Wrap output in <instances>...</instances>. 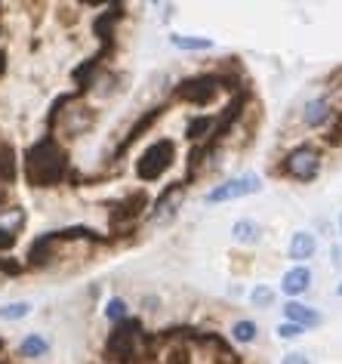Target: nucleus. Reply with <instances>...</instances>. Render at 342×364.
Here are the masks:
<instances>
[{"label":"nucleus","instance_id":"nucleus-16","mask_svg":"<svg viewBox=\"0 0 342 364\" xmlns=\"http://www.w3.org/2000/svg\"><path fill=\"white\" fill-rule=\"evenodd\" d=\"M231 340L241 346H253L259 340V324L253 318H238V321L231 324Z\"/></svg>","mask_w":342,"mask_h":364},{"label":"nucleus","instance_id":"nucleus-7","mask_svg":"<svg viewBox=\"0 0 342 364\" xmlns=\"http://www.w3.org/2000/svg\"><path fill=\"white\" fill-rule=\"evenodd\" d=\"M142 210H148V192L145 188L127 195L118 207H114L111 210V229H130V225L142 216Z\"/></svg>","mask_w":342,"mask_h":364},{"label":"nucleus","instance_id":"nucleus-21","mask_svg":"<svg viewBox=\"0 0 342 364\" xmlns=\"http://www.w3.org/2000/svg\"><path fill=\"white\" fill-rule=\"evenodd\" d=\"M277 340H299V336L305 333L302 331V327L299 324H290V321H281V324H277Z\"/></svg>","mask_w":342,"mask_h":364},{"label":"nucleus","instance_id":"nucleus-20","mask_svg":"<svg viewBox=\"0 0 342 364\" xmlns=\"http://www.w3.org/2000/svg\"><path fill=\"white\" fill-rule=\"evenodd\" d=\"M277 299V290L268 287V284H256L253 290H250V303H253L256 309H272Z\"/></svg>","mask_w":342,"mask_h":364},{"label":"nucleus","instance_id":"nucleus-15","mask_svg":"<svg viewBox=\"0 0 342 364\" xmlns=\"http://www.w3.org/2000/svg\"><path fill=\"white\" fill-rule=\"evenodd\" d=\"M19 164H16V149L10 142H0V186H13Z\"/></svg>","mask_w":342,"mask_h":364},{"label":"nucleus","instance_id":"nucleus-6","mask_svg":"<svg viewBox=\"0 0 342 364\" xmlns=\"http://www.w3.org/2000/svg\"><path fill=\"white\" fill-rule=\"evenodd\" d=\"M263 192V176L259 173H241V176H231L213 186L210 192L204 195L206 204H225V201H241V198H250V195H259Z\"/></svg>","mask_w":342,"mask_h":364},{"label":"nucleus","instance_id":"nucleus-26","mask_svg":"<svg viewBox=\"0 0 342 364\" xmlns=\"http://www.w3.org/2000/svg\"><path fill=\"white\" fill-rule=\"evenodd\" d=\"M339 235H342V213H339Z\"/></svg>","mask_w":342,"mask_h":364},{"label":"nucleus","instance_id":"nucleus-24","mask_svg":"<svg viewBox=\"0 0 342 364\" xmlns=\"http://www.w3.org/2000/svg\"><path fill=\"white\" fill-rule=\"evenodd\" d=\"M333 262H336V266H342V247H339V244H333Z\"/></svg>","mask_w":342,"mask_h":364},{"label":"nucleus","instance_id":"nucleus-3","mask_svg":"<svg viewBox=\"0 0 342 364\" xmlns=\"http://www.w3.org/2000/svg\"><path fill=\"white\" fill-rule=\"evenodd\" d=\"M173 161H176V142L167 139V136H164V139H155L145 151L139 154L136 176L142 182H158L170 167H173Z\"/></svg>","mask_w":342,"mask_h":364},{"label":"nucleus","instance_id":"nucleus-23","mask_svg":"<svg viewBox=\"0 0 342 364\" xmlns=\"http://www.w3.org/2000/svg\"><path fill=\"white\" fill-rule=\"evenodd\" d=\"M142 309H145V312H158V309H160V299H158V296H142Z\"/></svg>","mask_w":342,"mask_h":364},{"label":"nucleus","instance_id":"nucleus-18","mask_svg":"<svg viewBox=\"0 0 342 364\" xmlns=\"http://www.w3.org/2000/svg\"><path fill=\"white\" fill-rule=\"evenodd\" d=\"M31 303L28 299H16V303H4L0 306V321H22V318L31 315Z\"/></svg>","mask_w":342,"mask_h":364},{"label":"nucleus","instance_id":"nucleus-4","mask_svg":"<svg viewBox=\"0 0 342 364\" xmlns=\"http://www.w3.org/2000/svg\"><path fill=\"white\" fill-rule=\"evenodd\" d=\"M139 340H142V324L136 318H127L123 324H114V331L108 333V343H105V358L114 364L133 361L139 352Z\"/></svg>","mask_w":342,"mask_h":364},{"label":"nucleus","instance_id":"nucleus-5","mask_svg":"<svg viewBox=\"0 0 342 364\" xmlns=\"http://www.w3.org/2000/svg\"><path fill=\"white\" fill-rule=\"evenodd\" d=\"M225 87V77L219 71H204V75H194V77H185L182 84L176 87V99H182L188 105H210L216 96L222 93Z\"/></svg>","mask_w":342,"mask_h":364},{"label":"nucleus","instance_id":"nucleus-22","mask_svg":"<svg viewBox=\"0 0 342 364\" xmlns=\"http://www.w3.org/2000/svg\"><path fill=\"white\" fill-rule=\"evenodd\" d=\"M281 364H311V361H309V355L305 352H287L281 358Z\"/></svg>","mask_w":342,"mask_h":364},{"label":"nucleus","instance_id":"nucleus-12","mask_svg":"<svg viewBox=\"0 0 342 364\" xmlns=\"http://www.w3.org/2000/svg\"><path fill=\"white\" fill-rule=\"evenodd\" d=\"M314 253H318V238H314L311 232H293L290 235V244H287V257H290L296 266H305V259H311Z\"/></svg>","mask_w":342,"mask_h":364},{"label":"nucleus","instance_id":"nucleus-19","mask_svg":"<svg viewBox=\"0 0 342 364\" xmlns=\"http://www.w3.org/2000/svg\"><path fill=\"white\" fill-rule=\"evenodd\" d=\"M105 318L111 324H123V321H127V318H130L127 299H123V296H111V299H108V303H105Z\"/></svg>","mask_w":342,"mask_h":364},{"label":"nucleus","instance_id":"nucleus-9","mask_svg":"<svg viewBox=\"0 0 342 364\" xmlns=\"http://www.w3.org/2000/svg\"><path fill=\"white\" fill-rule=\"evenodd\" d=\"M182 198H185V182H173V186H167L164 192H160L158 201L151 204V220H155V223L170 220V216H173V213L179 210Z\"/></svg>","mask_w":342,"mask_h":364},{"label":"nucleus","instance_id":"nucleus-14","mask_svg":"<svg viewBox=\"0 0 342 364\" xmlns=\"http://www.w3.org/2000/svg\"><path fill=\"white\" fill-rule=\"evenodd\" d=\"M170 47H176L182 53H206V50H213L216 43L210 38H201V34H179V31H173L170 34Z\"/></svg>","mask_w":342,"mask_h":364},{"label":"nucleus","instance_id":"nucleus-17","mask_svg":"<svg viewBox=\"0 0 342 364\" xmlns=\"http://www.w3.org/2000/svg\"><path fill=\"white\" fill-rule=\"evenodd\" d=\"M47 352H50V340L43 333H28L19 343V355H22V358H43Z\"/></svg>","mask_w":342,"mask_h":364},{"label":"nucleus","instance_id":"nucleus-13","mask_svg":"<svg viewBox=\"0 0 342 364\" xmlns=\"http://www.w3.org/2000/svg\"><path fill=\"white\" fill-rule=\"evenodd\" d=\"M263 235H265V229L256 220H250V216H244V220H235V225H231V241L244 244V247H256V244L263 241Z\"/></svg>","mask_w":342,"mask_h":364},{"label":"nucleus","instance_id":"nucleus-2","mask_svg":"<svg viewBox=\"0 0 342 364\" xmlns=\"http://www.w3.org/2000/svg\"><path fill=\"white\" fill-rule=\"evenodd\" d=\"M321 170H324V151H321V145H314V142L293 145V149L281 158V164H277V173L287 179H293V182H299V186L314 182L321 176Z\"/></svg>","mask_w":342,"mask_h":364},{"label":"nucleus","instance_id":"nucleus-11","mask_svg":"<svg viewBox=\"0 0 342 364\" xmlns=\"http://www.w3.org/2000/svg\"><path fill=\"white\" fill-rule=\"evenodd\" d=\"M284 321L299 324L302 331H309V327H318L324 321V315L318 312V309L299 303V299H287V303H284Z\"/></svg>","mask_w":342,"mask_h":364},{"label":"nucleus","instance_id":"nucleus-1","mask_svg":"<svg viewBox=\"0 0 342 364\" xmlns=\"http://www.w3.org/2000/svg\"><path fill=\"white\" fill-rule=\"evenodd\" d=\"M71 173V161L65 145H59V139L53 133L40 136L38 142L25 151V179L34 188H53L59 182H65Z\"/></svg>","mask_w":342,"mask_h":364},{"label":"nucleus","instance_id":"nucleus-25","mask_svg":"<svg viewBox=\"0 0 342 364\" xmlns=\"http://www.w3.org/2000/svg\"><path fill=\"white\" fill-rule=\"evenodd\" d=\"M336 296H342V281H339V284H336Z\"/></svg>","mask_w":342,"mask_h":364},{"label":"nucleus","instance_id":"nucleus-10","mask_svg":"<svg viewBox=\"0 0 342 364\" xmlns=\"http://www.w3.org/2000/svg\"><path fill=\"white\" fill-rule=\"evenodd\" d=\"M311 269L309 266H290L284 272V278H281V294L287 299H299L305 296L311 290Z\"/></svg>","mask_w":342,"mask_h":364},{"label":"nucleus","instance_id":"nucleus-8","mask_svg":"<svg viewBox=\"0 0 342 364\" xmlns=\"http://www.w3.org/2000/svg\"><path fill=\"white\" fill-rule=\"evenodd\" d=\"M333 117H336V108H333L327 96H314L302 105V124L309 127V130H324Z\"/></svg>","mask_w":342,"mask_h":364}]
</instances>
